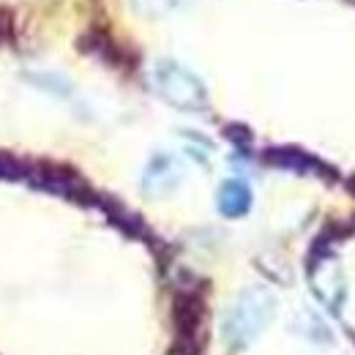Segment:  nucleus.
Masks as SVG:
<instances>
[{
	"label": "nucleus",
	"instance_id": "obj_1",
	"mask_svg": "<svg viewBox=\"0 0 355 355\" xmlns=\"http://www.w3.org/2000/svg\"><path fill=\"white\" fill-rule=\"evenodd\" d=\"M273 317H276V295L263 284L243 287L238 298L230 304V309L224 311L222 336L227 347L246 350L266 334Z\"/></svg>",
	"mask_w": 355,
	"mask_h": 355
},
{
	"label": "nucleus",
	"instance_id": "obj_2",
	"mask_svg": "<svg viewBox=\"0 0 355 355\" xmlns=\"http://www.w3.org/2000/svg\"><path fill=\"white\" fill-rule=\"evenodd\" d=\"M153 90L159 93L162 101H167L178 112H205L208 110V88L205 83L183 63L173 58L156 60L150 71Z\"/></svg>",
	"mask_w": 355,
	"mask_h": 355
},
{
	"label": "nucleus",
	"instance_id": "obj_3",
	"mask_svg": "<svg viewBox=\"0 0 355 355\" xmlns=\"http://www.w3.org/2000/svg\"><path fill=\"white\" fill-rule=\"evenodd\" d=\"M309 284L314 295L331 311H339L347 301V282L342 266L328 243H317L309 257Z\"/></svg>",
	"mask_w": 355,
	"mask_h": 355
},
{
	"label": "nucleus",
	"instance_id": "obj_4",
	"mask_svg": "<svg viewBox=\"0 0 355 355\" xmlns=\"http://www.w3.org/2000/svg\"><path fill=\"white\" fill-rule=\"evenodd\" d=\"M183 180H186V164L170 150H156L142 167L139 189L148 200H164L175 194Z\"/></svg>",
	"mask_w": 355,
	"mask_h": 355
},
{
	"label": "nucleus",
	"instance_id": "obj_5",
	"mask_svg": "<svg viewBox=\"0 0 355 355\" xmlns=\"http://www.w3.org/2000/svg\"><path fill=\"white\" fill-rule=\"evenodd\" d=\"M25 183H31V186L42 189V191H46V194H58V197L77 200V202L96 200V197H93V191L85 186V180L77 175L74 170L60 167V164H46V162L28 164Z\"/></svg>",
	"mask_w": 355,
	"mask_h": 355
},
{
	"label": "nucleus",
	"instance_id": "obj_6",
	"mask_svg": "<svg viewBox=\"0 0 355 355\" xmlns=\"http://www.w3.org/2000/svg\"><path fill=\"white\" fill-rule=\"evenodd\" d=\"M252 202H254L252 186L241 178L224 180L219 191H216V208H219L224 219H243L252 211Z\"/></svg>",
	"mask_w": 355,
	"mask_h": 355
},
{
	"label": "nucleus",
	"instance_id": "obj_7",
	"mask_svg": "<svg viewBox=\"0 0 355 355\" xmlns=\"http://www.w3.org/2000/svg\"><path fill=\"white\" fill-rule=\"evenodd\" d=\"M80 49H85L88 55L98 58L101 63H107V66H112V69H126V66H129L123 46L118 44V42L112 39V33L104 31V28H88V31L80 36Z\"/></svg>",
	"mask_w": 355,
	"mask_h": 355
},
{
	"label": "nucleus",
	"instance_id": "obj_8",
	"mask_svg": "<svg viewBox=\"0 0 355 355\" xmlns=\"http://www.w3.org/2000/svg\"><path fill=\"white\" fill-rule=\"evenodd\" d=\"M266 162L273 167L298 173V175H331V170L320 159H314L306 150H298V148H268Z\"/></svg>",
	"mask_w": 355,
	"mask_h": 355
},
{
	"label": "nucleus",
	"instance_id": "obj_9",
	"mask_svg": "<svg viewBox=\"0 0 355 355\" xmlns=\"http://www.w3.org/2000/svg\"><path fill=\"white\" fill-rule=\"evenodd\" d=\"M139 6V11L150 14V17H167V14H175L180 11L189 0H134Z\"/></svg>",
	"mask_w": 355,
	"mask_h": 355
},
{
	"label": "nucleus",
	"instance_id": "obj_10",
	"mask_svg": "<svg viewBox=\"0 0 355 355\" xmlns=\"http://www.w3.org/2000/svg\"><path fill=\"white\" fill-rule=\"evenodd\" d=\"M28 175V164L8 156V153H0V180H25Z\"/></svg>",
	"mask_w": 355,
	"mask_h": 355
},
{
	"label": "nucleus",
	"instance_id": "obj_11",
	"mask_svg": "<svg viewBox=\"0 0 355 355\" xmlns=\"http://www.w3.org/2000/svg\"><path fill=\"white\" fill-rule=\"evenodd\" d=\"M36 85H42V88L52 90V93H58V96H63V93H69L71 85L63 80V77H58V74H49V71H36L33 77H31Z\"/></svg>",
	"mask_w": 355,
	"mask_h": 355
},
{
	"label": "nucleus",
	"instance_id": "obj_12",
	"mask_svg": "<svg viewBox=\"0 0 355 355\" xmlns=\"http://www.w3.org/2000/svg\"><path fill=\"white\" fill-rule=\"evenodd\" d=\"M14 39V14L8 8H0V44Z\"/></svg>",
	"mask_w": 355,
	"mask_h": 355
}]
</instances>
